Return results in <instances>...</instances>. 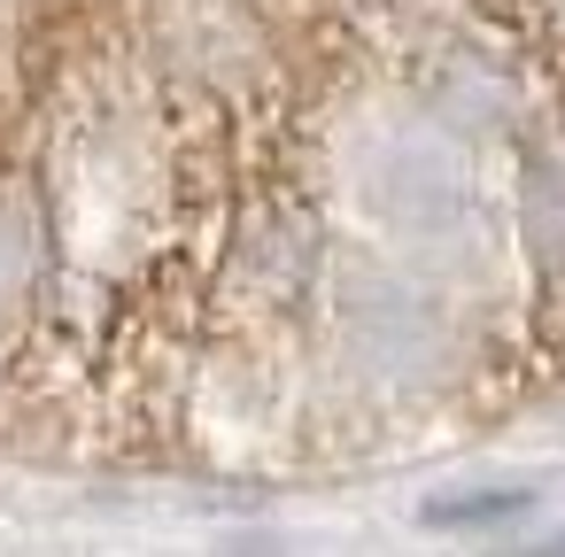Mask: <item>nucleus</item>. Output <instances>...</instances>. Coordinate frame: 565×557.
Here are the masks:
<instances>
[{
	"mask_svg": "<svg viewBox=\"0 0 565 557\" xmlns=\"http://www.w3.org/2000/svg\"><path fill=\"white\" fill-rule=\"evenodd\" d=\"M526 240H534V264L550 279H565V171L542 163L526 179Z\"/></svg>",
	"mask_w": 565,
	"mask_h": 557,
	"instance_id": "f03ea898",
	"label": "nucleus"
},
{
	"mask_svg": "<svg viewBox=\"0 0 565 557\" xmlns=\"http://www.w3.org/2000/svg\"><path fill=\"white\" fill-rule=\"evenodd\" d=\"M526 557H565V534H550V542H534Z\"/></svg>",
	"mask_w": 565,
	"mask_h": 557,
	"instance_id": "20e7f679",
	"label": "nucleus"
},
{
	"mask_svg": "<svg viewBox=\"0 0 565 557\" xmlns=\"http://www.w3.org/2000/svg\"><path fill=\"white\" fill-rule=\"evenodd\" d=\"M24 271H32V233H24V217H17V210H0V310L17 302Z\"/></svg>",
	"mask_w": 565,
	"mask_h": 557,
	"instance_id": "7ed1b4c3",
	"label": "nucleus"
},
{
	"mask_svg": "<svg viewBox=\"0 0 565 557\" xmlns=\"http://www.w3.org/2000/svg\"><path fill=\"white\" fill-rule=\"evenodd\" d=\"M534 503V488L526 480H511V488H472V495H434L418 518L426 526H441V534H472V526H503V518H519Z\"/></svg>",
	"mask_w": 565,
	"mask_h": 557,
	"instance_id": "f257e3e1",
	"label": "nucleus"
}]
</instances>
